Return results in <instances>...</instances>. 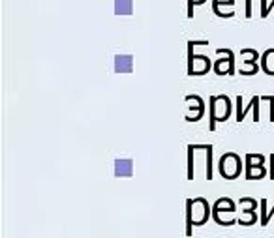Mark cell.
Masks as SVG:
<instances>
[{
  "label": "cell",
  "mask_w": 274,
  "mask_h": 238,
  "mask_svg": "<svg viewBox=\"0 0 274 238\" xmlns=\"http://www.w3.org/2000/svg\"><path fill=\"white\" fill-rule=\"evenodd\" d=\"M265 174H267V169H265V165H256V167L248 169V171H246V179L248 180H258V179H263Z\"/></svg>",
  "instance_id": "7c38bea8"
},
{
  "label": "cell",
  "mask_w": 274,
  "mask_h": 238,
  "mask_svg": "<svg viewBox=\"0 0 274 238\" xmlns=\"http://www.w3.org/2000/svg\"><path fill=\"white\" fill-rule=\"evenodd\" d=\"M258 222V210H241V216L237 217V223L241 225H252Z\"/></svg>",
  "instance_id": "8fae6325"
},
{
  "label": "cell",
  "mask_w": 274,
  "mask_h": 238,
  "mask_svg": "<svg viewBox=\"0 0 274 238\" xmlns=\"http://www.w3.org/2000/svg\"><path fill=\"white\" fill-rule=\"evenodd\" d=\"M258 60H259V53L256 49H242L239 73H242V75H253V73H258L259 70Z\"/></svg>",
  "instance_id": "8992f818"
},
{
  "label": "cell",
  "mask_w": 274,
  "mask_h": 238,
  "mask_svg": "<svg viewBox=\"0 0 274 238\" xmlns=\"http://www.w3.org/2000/svg\"><path fill=\"white\" fill-rule=\"evenodd\" d=\"M193 152H195V146L190 145L188 146V180L195 179V173H193Z\"/></svg>",
  "instance_id": "9a60e30c"
},
{
  "label": "cell",
  "mask_w": 274,
  "mask_h": 238,
  "mask_svg": "<svg viewBox=\"0 0 274 238\" xmlns=\"http://www.w3.org/2000/svg\"><path fill=\"white\" fill-rule=\"evenodd\" d=\"M261 68H263L265 73L274 75V49H269L261 54Z\"/></svg>",
  "instance_id": "30bf717a"
},
{
  "label": "cell",
  "mask_w": 274,
  "mask_h": 238,
  "mask_svg": "<svg viewBox=\"0 0 274 238\" xmlns=\"http://www.w3.org/2000/svg\"><path fill=\"white\" fill-rule=\"evenodd\" d=\"M239 206H241V210H258L259 203L256 199H250V197H242L239 201Z\"/></svg>",
  "instance_id": "5bb4252c"
},
{
  "label": "cell",
  "mask_w": 274,
  "mask_h": 238,
  "mask_svg": "<svg viewBox=\"0 0 274 238\" xmlns=\"http://www.w3.org/2000/svg\"><path fill=\"white\" fill-rule=\"evenodd\" d=\"M229 6V8H233V4H235V0H212V8H220V6Z\"/></svg>",
  "instance_id": "44dd1931"
},
{
  "label": "cell",
  "mask_w": 274,
  "mask_h": 238,
  "mask_svg": "<svg viewBox=\"0 0 274 238\" xmlns=\"http://www.w3.org/2000/svg\"><path fill=\"white\" fill-rule=\"evenodd\" d=\"M259 205H261V217H259V225L261 227H265V225H269V220H267V214H269V210H267V201H259Z\"/></svg>",
  "instance_id": "ac0fdd59"
},
{
  "label": "cell",
  "mask_w": 274,
  "mask_h": 238,
  "mask_svg": "<svg viewBox=\"0 0 274 238\" xmlns=\"http://www.w3.org/2000/svg\"><path fill=\"white\" fill-rule=\"evenodd\" d=\"M210 205L207 203V199L203 197H195V199H188L186 201V214L192 216V223L195 227L203 225L210 217Z\"/></svg>",
  "instance_id": "3957f363"
},
{
  "label": "cell",
  "mask_w": 274,
  "mask_h": 238,
  "mask_svg": "<svg viewBox=\"0 0 274 238\" xmlns=\"http://www.w3.org/2000/svg\"><path fill=\"white\" fill-rule=\"evenodd\" d=\"M212 145H208L207 152V180H212Z\"/></svg>",
  "instance_id": "2e32d148"
},
{
  "label": "cell",
  "mask_w": 274,
  "mask_h": 238,
  "mask_svg": "<svg viewBox=\"0 0 274 238\" xmlns=\"http://www.w3.org/2000/svg\"><path fill=\"white\" fill-rule=\"evenodd\" d=\"M237 210V206L235 203L229 199V197H222V199H218L216 203H214L212 206V216L214 214H222V212H235Z\"/></svg>",
  "instance_id": "9c48e42d"
},
{
  "label": "cell",
  "mask_w": 274,
  "mask_h": 238,
  "mask_svg": "<svg viewBox=\"0 0 274 238\" xmlns=\"http://www.w3.org/2000/svg\"><path fill=\"white\" fill-rule=\"evenodd\" d=\"M256 165H265V156H261V154H246V171L248 169L256 167Z\"/></svg>",
  "instance_id": "4fadbf2b"
},
{
  "label": "cell",
  "mask_w": 274,
  "mask_h": 238,
  "mask_svg": "<svg viewBox=\"0 0 274 238\" xmlns=\"http://www.w3.org/2000/svg\"><path fill=\"white\" fill-rule=\"evenodd\" d=\"M186 102H193L195 105H190V109L192 111H195V114L193 116H186V120L188 122H198L201 116H203V113H205V103H203V100L199 96H193V94H190V96H186L184 97Z\"/></svg>",
  "instance_id": "52a82bcc"
},
{
  "label": "cell",
  "mask_w": 274,
  "mask_h": 238,
  "mask_svg": "<svg viewBox=\"0 0 274 238\" xmlns=\"http://www.w3.org/2000/svg\"><path fill=\"white\" fill-rule=\"evenodd\" d=\"M198 45H208V42H188V75H203L210 70V58L205 54H195L193 49Z\"/></svg>",
  "instance_id": "7a4b0ae2"
},
{
  "label": "cell",
  "mask_w": 274,
  "mask_h": 238,
  "mask_svg": "<svg viewBox=\"0 0 274 238\" xmlns=\"http://www.w3.org/2000/svg\"><path fill=\"white\" fill-rule=\"evenodd\" d=\"M218 167H220V174L227 180L237 179L242 173V162L235 152H227V154H224V156L220 157Z\"/></svg>",
  "instance_id": "277c9868"
},
{
  "label": "cell",
  "mask_w": 274,
  "mask_h": 238,
  "mask_svg": "<svg viewBox=\"0 0 274 238\" xmlns=\"http://www.w3.org/2000/svg\"><path fill=\"white\" fill-rule=\"evenodd\" d=\"M207 0H188V17L192 19L193 17V8L195 6H201V4H205Z\"/></svg>",
  "instance_id": "d6986e66"
},
{
  "label": "cell",
  "mask_w": 274,
  "mask_h": 238,
  "mask_svg": "<svg viewBox=\"0 0 274 238\" xmlns=\"http://www.w3.org/2000/svg\"><path fill=\"white\" fill-rule=\"evenodd\" d=\"M246 19H250L252 17V0H246Z\"/></svg>",
  "instance_id": "603a6c76"
},
{
  "label": "cell",
  "mask_w": 274,
  "mask_h": 238,
  "mask_svg": "<svg viewBox=\"0 0 274 238\" xmlns=\"http://www.w3.org/2000/svg\"><path fill=\"white\" fill-rule=\"evenodd\" d=\"M259 102H261V96H253L250 105L246 109H242L241 113H237V122H242L248 111H253V122H259Z\"/></svg>",
  "instance_id": "ba28073f"
},
{
  "label": "cell",
  "mask_w": 274,
  "mask_h": 238,
  "mask_svg": "<svg viewBox=\"0 0 274 238\" xmlns=\"http://www.w3.org/2000/svg\"><path fill=\"white\" fill-rule=\"evenodd\" d=\"M231 100L225 94L222 96H210V120H208V130L214 131L218 122H225L231 114Z\"/></svg>",
  "instance_id": "6da1fadb"
},
{
  "label": "cell",
  "mask_w": 274,
  "mask_h": 238,
  "mask_svg": "<svg viewBox=\"0 0 274 238\" xmlns=\"http://www.w3.org/2000/svg\"><path fill=\"white\" fill-rule=\"evenodd\" d=\"M261 17H269V4H267V0H261Z\"/></svg>",
  "instance_id": "7402d4cb"
},
{
  "label": "cell",
  "mask_w": 274,
  "mask_h": 238,
  "mask_svg": "<svg viewBox=\"0 0 274 238\" xmlns=\"http://www.w3.org/2000/svg\"><path fill=\"white\" fill-rule=\"evenodd\" d=\"M270 179L274 180V154H270Z\"/></svg>",
  "instance_id": "cb8c5ba5"
},
{
  "label": "cell",
  "mask_w": 274,
  "mask_h": 238,
  "mask_svg": "<svg viewBox=\"0 0 274 238\" xmlns=\"http://www.w3.org/2000/svg\"><path fill=\"white\" fill-rule=\"evenodd\" d=\"M272 216H274V206L269 210V214H267V220H269V222H270V217H272Z\"/></svg>",
  "instance_id": "d4e9b609"
},
{
  "label": "cell",
  "mask_w": 274,
  "mask_h": 238,
  "mask_svg": "<svg viewBox=\"0 0 274 238\" xmlns=\"http://www.w3.org/2000/svg\"><path fill=\"white\" fill-rule=\"evenodd\" d=\"M132 0H116V13H130Z\"/></svg>",
  "instance_id": "e0dca14e"
},
{
  "label": "cell",
  "mask_w": 274,
  "mask_h": 238,
  "mask_svg": "<svg viewBox=\"0 0 274 238\" xmlns=\"http://www.w3.org/2000/svg\"><path fill=\"white\" fill-rule=\"evenodd\" d=\"M261 102L270 103V122H274V96H261Z\"/></svg>",
  "instance_id": "ffe728a7"
},
{
  "label": "cell",
  "mask_w": 274,
  "mask_h": 238,
  "mask_svg": "<svg viewBox=\"0 0 274 238\" xmlns=\"http://www.w3.org/2000/svg\"><path fill=\"white\" fill-rule=\"evenodd\" d=\"M218 60L214 62L212 70L218 75H233L235 73V54L231 49H216Z\"/></svg>",
  "instance_id": "5b68a950"
}]
</instances>
